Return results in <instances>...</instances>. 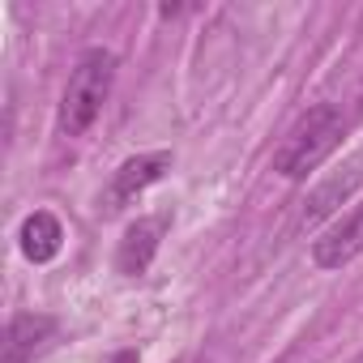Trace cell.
<instances>
[{
    "label": "cell",
    "instance_id": "1",
    "mask_svg": "<svg viewBox=\"0 0 363 363\" xmlns=\"http://www.w3.org/2000/svg\"><path fill=\"white\" fill-rule=\"evenodd\" d=\"M111 86H116V52L86 48L77 56L69 82H65V94H60V116H56L60 133L65 137H82L99 120L103 103L111 99Z\"/></svg>",
    "mask_w": 363,
    "mask_h": 363
},
{
    "label": "cell",
    "instance_id": "2",
    "mask_svg": "<svg viewBox=\"0 0 363 363\" xmlns=\"http://www.w3.org/2000/svg\"><path fill=\"white\" fill-rule=\"evenodd\" d=\"M342 128H346L342 107H333V103L312 107V111L286 133V141L278 145V154H274V171L286 175V179H303L308 171H316V167L337 150Z\"/></svg>",
    "mask_w": 363,
    "mask_h": 363
},
{
    "label": "cell",
    "instance_id": "3",
    "mask_svg": "<svg viewBox=\"0 0 363 363\" xmlns=\"http://www.w3.org/2000/svg\"><path fill=\"white\" fill-rule=\"evenodd\" d=\"M363 184V154H350L342 167H333L320 184L308 193V201H303V223H320V218H329L342 201H350L354 197V189Z\"/></svg>",
    "mask_w": 363,
    "mask_h": 363
},
{
    "label": "cell",
    "instance_id": "4",
    "mask_svg": "<svg viewBox=\"0 0 363 363\" xmlns=\"http://www.w3.org/2000/svg\"><path fill=\"white\" fill-rule=\"evenodd\" d=\"M167 167H171V154H167V150L137 154V158L120 162V171L111 175V184H107V210H124L133 197H141L150 184H158Z\"/></svg>",
    "mask_w": 363,
    "mask_h": 363
},
{
    "label": "cell",
    "instance_id": "5",
    "mask_svg": "<svg viewBox=\"0 0 363 363\" xmlns=\"http://www.w3.org/2000/svg\"><path fill=\"white\" fill-rule=\"evenodd\" d=\"M359 252H363V201L312 244V261H316L320 269H342V265H350Z\"/></svg>",
    "mask_w": 363,
    "mask_h": 363
},
{
    "label": "cell",
    "instance_id": "6",
    "mask_svg": "<svg viewBox=\"0 0 363 363\" xmlns=\"http://www.w3.org/2000/svg\"><path fill=\"white\" fill-rule=\"evenodd\" d=\"M162 227H167V218H137V223L124 231L120 252H116L120 274L137 278V274L150 269V261H154V252H158V240H162Z\"/></svg>",
    "mask_w": 363,
    "mask_h": 363
},
{
    "label": "cell",
    "instance_id": "7",
    "mask_svg": "<svg viewBox=\"0 0 363 363\" xmlns=\"http://www.w3.org/2000/svg\"><path fill=\"white\" fill-rule=\"evenodd\" d=\"M56 333V320L52 316H39V312H22L9 320V333H5V363H26L30 354H39L48 346V337Z\"/></svg>",
    "mask_w": 363,
    "mask_h": 363
},
{
    "label": "cell",
    "instance_id": "8",
    "mask_svg": "<svg viewBox=\"0 0 363 363\" xmlns=\"http://www.w3.org/2000/svg\"><path fill=\"white\" fill-rule=\"evenodd\" d=\"M22 252L35 261V265H43V261H52L56 252H60V244H65V227H60V218L56 214H48V210H35L26 223H22Z\"/></svg>",
    "mask_w": 363,
    "mask_h": 363
},
{
    "label": "cell",
    "instance_id": "9",
    "mask_svg": "<svg viewBox=\"0 0 363 363\" xmlns=\"http://www.w3.org/2000/svg\"><path fill=\"white\" fill-rule=\"evenodd\" d=\"M107 363H141V354H137V350H116Z\"/></svg>",
    "mask_w": 363,
    "mask_h": 363
},
{
    "label": "cell",
    "instance_id": "10",
    "mask_svg": "<svg viewBox=\"0 0 363 363\" xmlns=\"http://www.w3.org/2000/svg\"><path fill=\"white\" fill-rule=\"evenodd\" d=\"M359 107H363V86H359Z\"/></svg>",
    "mask_w": 363,
    "mask_h": 363
},
{
    "label": "cell",
    "instance_id": "11",
    "mask_svg": "<svg viewBox=\"0 0 363 363\" xmlns=\"http://www.w3.org/2000/svg\"><path fill=\"white\" fill-rule=\"evenodd\" d=\"M350 363H363V354H354V359H350Z\"/></svg>",
    "mask_w": 363,
    "mask_h": 363
}]
</instances>
